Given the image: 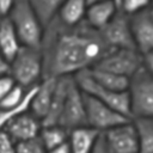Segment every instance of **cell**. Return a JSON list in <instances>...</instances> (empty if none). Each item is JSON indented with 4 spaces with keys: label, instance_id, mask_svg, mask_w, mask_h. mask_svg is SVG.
I'll list each match as a JSON object with an SVG mask.
<instances>
[{
    "label": "cell",
    "instance_id": "obj_25",
    "mask_svg": "<svg viewBox=\"0 0 153 153\" xmlns=\"http://www.w3.org/2000/svg\"><path fill=\"white\" fill-rule=\"evenodd\" d=\"M32 98V97H31ZM31 100V99H30ZM30 100L29 102H26L24 105H22L20 108H18V109H14V110H2V109H0V131L1 130H4V128H5V126H6V123L14 116V115H17V114H19V112H23V111H26V110H29V105H30Z\"/></svg>",
    "mask_w": 153,
    "mask_h": 153
},
{
    "label": "cell",
    "instance_id": "obj_6",
    "mask_svg": "<svg viewBox=\"0 0 153 153\" xmlns=\"http://www.w3.org/2000/svg\"><path fill=\"white\" fill-rule=\"evenodd\" d=\"M86 126L103 134L104 131L117 127L122 123L130 121V118L123 116L110 106L98 102L97 99L84 94Z\"/></svg>",
    "mask_w": 153,
    "mask_h": 153
},
{
    "label": "cell",
    "instance_id": "obj_26",
    "mask_svg": "<svg viewBox=\"0 0 153 153\" xmlns=\"http://www.w3.org/2000/svg\"><path fill=\"white\" fill-rule=\"evenodd\" d=\"M0 153H16V142L5 130L0 131Z\"/></svg>",
    "mask_w": 153,
    "mask_h": 153
},
{
    "label": "cell",
    "instance_id": "obj_15",
    "mask_svg": "<svg viewBox=\"0 0 153 153\" xmlns=\"http://www.w3.org/2000/svg\"><path fill=\"white\" fill-rule=\"evenodd\" d=\"M117 7L112 0L98 2L87 6L84 16V20L92 29L100 31L117 13Z\"/></svg>",
    "mask_w": 153,
    "mask_h": 153
},
{
    "label": "cell",
    "instance_id": "obj_9",
    "mask_svg": "<svg viewBox=\"0 0 153 153\" xmlns=\"http://www.w3.org/2000/svg\"><path fill=\"white\" fill-rule=\"evenodd\" d=\"M102 137L108 153H139L136 131L131 120L104 131Z\"/></svg>",
    "mask_w": 153,
    "mask_h": 153
},
{
    "label": "cell",
    "instance_id": "obj_27",
    "mask_svg": "<svg viewBox=\"0 0 153 153\" xmlns=\"http://www.w3.org/2000/svg\"><path fill=\"white\" fill-rule=\"evenodd\" d=\"M17 84L14 82V80L12 79V76L10 74L2 75L0 76V100L16 86Z\"/></svg>",
    "mask_w": 153,
    "mask_h": 153
},
{
    "label": "cell",
    "instance_id": "obj_22",
    "mask_svg": "<svg viewBox=\"0 0 153 153\" xmlns=\"http://www.w3.org/2000/svg\"><path fill=\"white\" fill-rule=\"evenodd\" d=\"M36 14L38 16L43 26H45L50 20H53L65 0H29Z\"/></svg>",
    "mask_w": 153,
    "mask_h": 153
},
{
    "label": "cell",
    "instance_id": "obj_33",
    "mask_svg": "<svg viewBox=\"0 0 153 153\" xmlns=\"http://www.w3.org/2000/svg\"><path fill=\"white\" fill-rule=\"evenodd\" d=\"M114 2H115V5H116V7H117V5H118V2H120V0H114Z\"/></svg>",
    "mask_w": 153,
    "mask_h": 153
},
{
    "label": "cell",
    "instance_id": "obj_3",
    "mask_svg": "<svg viewBox=\"0 0 153 153\" xmlns=\"http://www.w3.org/2000/svg\"><path fill=\"white\" fill-rule=\"evenodd\" d=\"M127 93L131 120L153 117V73L140 67L129 78Z\"/></svg>",
    "mask_w": 153,
    "mask_h": 153
},
{
    "label": "cell",
    "instance_id": "obj_17",
    "mask_svg": "<svg viewBox=\"0 0 153 153\" xmlns=\"http://www.w3.org/2000/svg\"><path fill=\"white\" fill-rule=\"evenodd\" d=\"M22 44L17 36L16 30L13 29L10 19L1 18L0 19V54L10 62L18 50L20 49Z\"/></svg>",
    "mask_w": 153,
    "mask_h": 153
},
{
    "label": "cell",
    "instance_id": "obj_2",
    "mask_svg": "<svg viewBox=\"0 0 153 153\" xmlns=\"http://www.w3.org/2000/svg\"><path fill=\"white\" fill-rule=\"evenodd\" d=\"M7 18L23 47L39 49L44 26L29 0H16Z\"/></svg>",
    "mask_w": 153,
    "mask_h": 153
},
{
    "label": "cell",
    "instance_id": "obj_30",
    "mask_svg": "<svg viewBox=\"0 0 153 153\" xmlns=\"http://www.w3.org/2000/svg\"><path fill=\"white\" fill-rule=\"evenodd\" d=\"M45 153H69V146H68V142H65L60 146H56L51 149H48L45 151Z\"/></svg>",
    "mask_w": 153,
    "mask_h": 153
},
{
    "label": "cell",
    "instance_id": "obj_13",
    "mask_svg": "<svg viewBox=\"0 0 153 153\" xmlns=\"http://www.w3.org/2000/svg\"><path fill=\"white\" fill-rule=\"evenodd\" d=\"M56 81H57L56 78H50V76L42 78V80L35 87V92L32 94L29 105V112H31L41 122L48 112L56 87Z\"/></svg>",
    "mask_w": 153,
    "mask_h": 153
},
{
    "label": "cell",
    "instance_id": "obj_12",
    "mask_svg": "<svg viewBox=\"0 0 153 153\" xmlns=\"http://www.w3.org/2000/svg\"><path fill=\"white\" fill-rule=\"evenodd\" d=\"M41 128V121L36 118L31 112H29V110H26L14 115L6 123L4 130L16 143H18L37 137Z\"/></svg>",
    "mask_w": 153,
    "mask_h": 153
},
{
    "label": "cell",
    "instance_id": "obj_11",
    "mask_svg": "<svg viewBox=\"0 0 153 153\" xmlns=\"http://www.w3.org/2000/svg\"><path fill=\"white\" fill-rule=\"evenodd\" d=\"M129 26L135 50L141 55L153 51V12L151 7L130 16Z\"/></svg>",
    "mask_w": 153,
    "mask_h": 153
},
{
    "label": "cell",
    "instance_id": "obj_7",
    "mask_svg": "<svg viewBox=\"0 0 153 153\" xmlns=\"http://www.w3.org/2000/svg\"><path fill=\"white\" fill-rule=\"evenodd\" d=\"M141 67V54L135 49H111L94 67L121 76L130 78Z\"/></svg>",
    "mask_w": 153,
    "mask_h": 153
},
{
    "label": "cell",
    "instance_id": "obj_8",
    "mask_svg": "<svg viewBox=\"0 0 153 153\" xmlns=\"http://www.w3.org/2000/svg\"><path fill=\"white\" fill-rule=\"evenodd\" d=\"M57 126L62 127L67 131L86 126L84 93L78 87L73 78L68 85L65 104H63Z\"/></svg>",
    "mask_w": 153,
    "mask_h": 153
},
{
    "label": "cell",
    "instance_id": "obj_28",
    "mask_svg": "<svg viewBox=\"0 0 153 153\" xmlns=\"http://www.w3.org/2000/svg\"><path fill=\"white\" fill-rule=\"evenodd\" d=\"M14 2L16 0H0V19L6 18L10 14Z\"/></svg>",
    "mask_w": 153,
    "mask_h": 153
},
{
    "label": "cell",
    "instance_id": "obj_1",
    "mask_svg": "<svg viewBox=\"0 0 153 153\" xmlns=\"http://www.w3.org/2000/svg\"><path fill=\"white\" fill-rule=\"evenodd\" d=\"M111 50L103 41L99 31L81 20L75 25H66L55 17L43 31L39 47L43 62V78L74 76L91 69Z\"/></svg>",
    "mask_w": 153,
    "mask_h": 153
},
{
    "label": "cell",
    "instance_id": "obj_23",
    "mask_svg": "<svg viewBox=\"0 0 153 153\" xmlns=\"http://www.w3.org/2000/svg\"><path fill=\"white\" fill-rule=\"evenodd\" d=\"M149 4L151 0H120L117 5V10L124 16L130 17L151 7Z\"/></svg>",
    "mask_w": 153,
    "mask_h": 153
},
{
    "label": "cell",
    "instance_id": "obj_29",
    "mask_svg": "<svg viewBox=\"0 0 153 153\" xmlns=\"http://www.w3.org/2000/svg\"><path fill=\"white\" fill-rule=\"evenodd\" d=\"M10 73V62L0 54V76Z\"/></svg>",
    "mask_w": 153,
    "mask_h": 153
},
{
    "label": "cell",
    "instance_id": "obj_32",
    "mask_svg": "<svg viewBox=\"0 0 153 153\" xmlns=\"http://www.w3.org/2000/svg\"><path fill=\"white\" fill-rule=\"evenodd\" d=\"M103 1H108V0H86L87 6L93 5V4H98V2H103ZM112 1H114V0H112Z\"/></svg>",
    "mask_w": 153,
    "mask_h": 153
},
{
    "label": "cell",
    "instance_id": "obj_24",
    "mask_svg": "<svg viewBox=\"0 0 153 153\" xmlns=\"http://www.w3.org/2000/svg\"><path fill=\"white\" fill-rule=\"evenodd\" d=\"M16 153H45L39 137H33L23 142L16 143Z\"/></svg>",
    "mask_w": 153,
    "mask_h": 153
},
{
    "label": "cell",
    "instance_id": "obj_21",
    "mask_svg": "<svg viewBox=\"0 0 153 153\" xmlns=\"http://www.w3.org/2000/svg\"><path fill=\"white\" fill-rule=\"evenodd\" d=\"M38 137L45 151H48L67 142L68 131L60 126H45L41 128Z\"/></svg>",
    "mask_w": 153,
    "mask_h": 153
},
{
    "label": "cell",
    "instance_id": "obj_18",
    "mask_svg": "<svg viewBox=\"0 0 153 153\" xmlns=\"http://www.w3.org/2000/svg\"><path fill=\"white\" fill-rule=\"evenodd\" d=\"M139 145V153H153V118L140 117L131 120Z\"/></svg>",
    "mask_w": 153,
    "mask_h": 153
},
{
    "label": "cell",
    "instance_id": "obj_5",
    "mask_svg": "<svg viewBox=\"0 0 153 153\" xmlns=\"http://www.w3.org/2000/svg\"><path fill=\"white\" fill-rule=\"evenodd\" d=\"M73 79L84 94L97 99L98 102L110 106L111 109L116 110L117 112L122 114L123 116L130 118L129 99H128L127 91L126 92H114L108 88H104L103 86L98 85L92 79V76L88 73V69L76 73L73 76Z\"/></svg>",
    "mask_w": 153,
    "mask_h": 153
},
{
    "label": "cell",
    "instance_id": "obj_10",
    "mask_svg": "<svg viewBox=\"0 0 153 153\" xmlns=\"http://www.w3.org/2000/svg\"><path fill=\"white\" fill-rule=\"evenodd\" d=\"M99 33L110 49H135L129 26V17L120 11H117Z\"/></svg>",
    "mask_w": 153,
    "mask_h": 153
},
{
    "label": "cell",
    "instance_id": "obj_14",
    "mask_svg": "<svg viewBox=\"0 0 153 153\" xmlns=\"http://www.w3.org/2000/svg\"><path fill=\"white\" fill-rule=\"evenodd\" d=\"M100 133L85 126L68 131L69 153H92Z\"/></svg>",
    "mask_w": 153,
    "mask_h": 153
},
{
    "label": "cell",
    "instance_id": "obj_19",
    "mask_svg": "<svg viewBox=\"0 0 153 153\" xmlns=\"http://www.w3.org/2000/svg\"><path fill=\"white\" fill-rule=\"evenodd\" d=\"M90 75L92 79L104 88H108L114 92H126L128 88L129 79L126 76H121L106 71L97 69V68H91L88 69Z\"/></svg>",
    "mask_w": 153,
    "mask_h": 153
},
{
    "label": "cell",
    "instance_id": "obj_20",
    "mask_svg": "<svg viewBox=\"0 0 153 153\" xmlns=\"http://www.w3.org/2000/svg\"><path fill=\"white\" fill-rule=\"evenodd\" d=\"M86 8V0H65L56 17L66 25H75L84 20Z\"/></svg>",
    "mask_w": 153,
    "mask_h": 153
},
{
    "label": "cell",
    "instance_id": "obj_4",
    "mask_svg": "<svg viewBox=\"0 0 153 153\" xmlns=\"http://www.w3.org/2000/svg\"><path fill=\"white\" fill-rule=\"evenodd\" d=\"M8 74L18 86L25 90L36 86L43 78V62L39 49L22 45L10 61Z\"/></svg>",
    "mask_w": 153,
    "mask_h": 153
},
{
    "label": "cell",
    "instance_id": "obj_31",
    "mask_svg": "<svg viewBox=\"0 0 153 153\" xmlns=\"http://www.w3.org/2000/svg\"><path fill=\"white\" fill-rule=\"evenodd\" d=\"M92 153H108L106 147H105L104 141H103V137H102V134H100V136H99V139H98V141H97Z\"/></svg>",
    "mask_w": 153,
    "mask_h": 153
},
{
    "label": "cell",
    "instance_id": "obj_16",
    "mask_svg": "<svg viewBox=\"0 0 153 153\" xmlns=\"http://www.w3.org/2000/svg\"><path fill=\"white\" fill-rule=\"evenodd\" d=\"M73 76H65V78H57L56 81V87L54 91V96L53 99L50 102L48 112L45 115V117L42 120V127L45 126H57L63 104H65V99H66V94H67V90H68V85L71 82Z\"/></svg>",
    "mask_w": 153,
    "mask_h": 153
}]
</instances>
